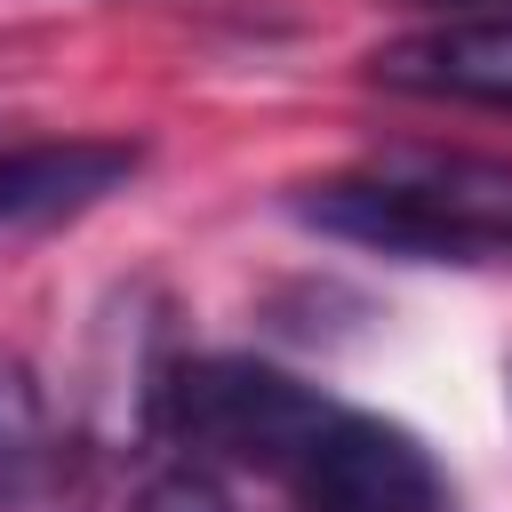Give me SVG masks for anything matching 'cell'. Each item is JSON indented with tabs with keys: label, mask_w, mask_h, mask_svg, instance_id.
<instances>
[{
	"label": "cell",
	"mask_w": 512,
	"mask_h": 512,
	"mask_svg": "<svg viewBox=\"0 0 512 512\" xmlns=\"http://www.w3.org/2000/svg\"><path fill=\"white\" fill-rule=\"evenodd\" d=\"M64 480V448H56V416L48 392L32 376V360L0 352V504H40Z\"/></svg>",
	"instance_id": "5b68a950"
},
{
	"label": "cell",
	"mask_w": 512,
	"mask_h": 512,
	"mask_svg": "<svg viewBox=\"0 0 512 512\" xmlns=\"http://www.w3.org/2000/svg\"><path fill=\"white\" fill-rule=\"evenodd\" d=\"M288 216L392 264H512V160L400 144L344 176L296 184Z\"/></svg>",
	"instance_id": "6da1fadb"
},
{
	"label": "cell",
	"mask_w": 512,
	"mask_h": 512,
	"mask_svg": "<svg viewBox=\"0 0 512 512\" xmlns=\"http://www.w3.org/2000/svg\"><path fill=\"white\" fill-rule=\"evenodd\" d=\"M368 64L400 96H456V104L512 112V24H440V32L376 48Z\"/></svg>",
	"instance_id": "277c9868"
},
{
	"label": "cell",
	"mask_w": 512,
	"mask_h": 512,
	"mask_svg": "<svg viewBox=\"0 0 512 512\" xmlns=\"http://www.w3.org/2000/svg\"><path fill=\"white\" fill-rule=\"evenodd\" d=\"M144 168V144L128 136H56V144H16L0 152V240L16 232H56L112 192H128Z\"/></svg>",
	"instance_id": "3957f363"
},
{
	"label": "cell",
	"mask_w": 512,
	"mask_h": 512,
	"mask_svg": "<svg viewBox=\"0 0 512 512\" xmlns=\"http://www.w3.org/2000/svg\"><path fill=\"white\" fill-rule=\"evenodd\" d=\"M264 480L288 496V512H464L440 456L408 424L352 408L336 392L312 400V416L288 432Z\"/></svg>",
	"instance_id": "7a4b0ae2"
},
{
	"label": "cell",
	"mask_w": 512,
	"mask_h": 512,
	"mask_svg": "<svg viewBox=\"0 0 512 512\" xmlns=\"http://www.w3.org/2000/svg\"><path fill=\"white\" fill-rule=\"evenodd\" d=\"M408 8H432L456 24H512V0H408Z\"/></svg>",
	"instance_id": "52a82bcc"
},
{
	"label": "cell",
	"mask_w": 512,
	"mask_h": 512,
	"mask_svg": "<svg viewBox=\"0 0 512 512\" xmlns=\"http://www.w3.org/2000/svg\"><path fill=\"white\" fill-rule=\"evenodd\" d=\"M128 512H248V504L232 496V472H216L200 456H168V464H152L136 480Z\"/></svg>",
	"instance_id": "8992f818"
}]
</instances>
